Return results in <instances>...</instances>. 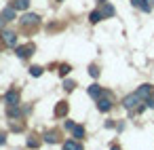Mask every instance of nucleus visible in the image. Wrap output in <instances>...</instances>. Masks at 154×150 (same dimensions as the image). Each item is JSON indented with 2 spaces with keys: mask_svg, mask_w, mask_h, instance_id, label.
<instances>
[{
  "mask_svg": "<svg viewBox=\"0 0 154 150\" xmlns=\"http://www.w3.org/2000/svg\"><path fill=\"white\" fill-rule=\"evenodd\" d=\"M2 42L7 45V47H17V34L13 32V30H2Z\"/></svg>",
  "mask_w": 154,
  "mask_h": 150,
  "instance_id": "obj_1",
  "label": "nucleus"
},
{
  "mask_svg": "<svg viewBox=\"0 0 154 150\" xmlns=\"http://www.w3.org/2000/svg\"><path fill=\"white\" fill-rule=\"evenodd\" d=\"M139 102H141V97H139L137 93H131V95H127V97L122 99V106H125L127 110H135Z\"/></svg>",
  "mask_w": 154,
  "mask_h": 150,
  "instance_id": "obj_2",
  "label": "nucleus"
},
{
  "mask_svg": "<svg viewBox=\"0 0 154 150\" xmlns=\"http://www.w3.org/2000/svg\"><path fill=\"white\" fill-rule=\"evenodd\" d=\"M95 102H97V110H99V112H108V110L112 108V97H110V93L101 95V97L95 99Z\"/></svg>",
  "mask_w": 154,
  "mask_h": 150,
  "instance_id": "obj_3",
  "label": "nucleus"
},
{
  "mask_svg": "<svg viewBox=\"0 0 154 150\" xmlns=\"http://www.w3.org/2000/svg\"><path fill=\"white\" fill-rule=\"evenodd\" d=\"M5 102H7V106H19V91H15V89L7 91Z\"/></svg>",
  "mask_w": 154,
  "mask_h": 150,
  "instance_id": "obj_4",
  "label": "nucleus"
},
{
  "mask_svg": "<svg viewBox=\"0 0 154 150\" xmlns=\"http://www.w3.org/2000/svg\"><path fill=\"white\" fill-rule=\"evenodd\" d=\"M15 53L21 57V59H26V57H30L32 53H34V45H23V47H15Z\"/></svg>",
  "mask_w": 154,
  "mask_h": 150,
  "instance_id": "obj_5",
  "label": "nucleus"
},
{
  "mask_svg": "<svg viewBox=\"0 0 154 150\" xmlns=\"http://www.w3.org/2000/svg\"><path fill=\"white\" fill-rule=\"evenodd\" d=\"M38 23V15L36 13H26L21 17V26H36Z\"/></svg>",
  "mask_w": 154,
  "mask_h": 150,
  "instance_id": "obj_6",
  "label": "nucleus"
},
{
  "mask_svg": "<svg viewBox=\"0 0 154 150\" xmlns=\"http://www.w3.org/2000/svg\"><path fill=\"white\" fill-rule=\"evenodd\" d=\"M89 95H91L93 99H99L101 95H106V91H103L99 85H91V87H89Z\"/></svg>",
  "mask_w": 154,
  "mask_h": 150,
  "instance_id": "obj_7",
  "label": "nucleus"
},
{
  "mask_svg": "<svg viewBox=\"0 0 154 150\" xmlns=\"http://www.w3.org/2000/svg\"><path fill=\"white\" fill-rule=\"evenodd\" d=\"M68 110H70V108H68V102H59V104L55 106V116H57V118H61V116H66V114H68Z\"/></svg>",
  "mask_w": 154,
  "mask_h": 150,
  "instance_id": "obj_8",
  "label": "nucleus"
},
{
  "mask_svg": "<svg viewBox=\"0 0 154 150\" xmlns=\"http://www.w3.org/2000/svg\"><path fill=\"white\" fill-rule=\"evenodd\" d=\"M135 93H137L141 99H148V97H150V93H152V85H141Z\"/></svg>",
  "mask_w": 154,
  "mask_h": 150,
  "instance_id": "obj_9",
  "label": "nucleus"
},
{
  "mask_svg": "<svg viewBox=\"0 0 154 150\" xmlns=\"http://www.w3.org/2000/svg\"><path fill=\"white\" fill-rule=\"evenodd\" d=\"M11 7H15L17 11H28L30 0H11Z\"/></svg>",
  "mask_w": 154,
  "mask_h": 150,
  "instance_id": "obj_10",
  "label": "nucleus"
},
{
  "mask_svg": "<svg viewBox=\"0 0 154 150\" xmlns=\"http://www.w3.org/2000/svg\"><path fill=\"white\" fill-rule=\"evenodd\" d=\"M63 150H82V144H78L76 139H68L63 144Z\"/></svg>",
  "mask_w": 154,
  "mask_h": 150,
  "instance_id": "obj_11",
  "label": "nucleus"
},
{
  "mask_svg": "<svg viewBox=\"0 0 154 150\" xmlns=\"http://www.w3.org/2000/svg\"><path fill=\"white\" fill-rule=\"evenodd\" d=\"M101 13H103V17H112L114 15V7L110 2H101Z\"/></svg>",
  "mask_w": 154,
  "mask_h": 150,
  "instance_id": "obj_12",
  "label": "nucleus"
},
{
  "mask_svg": "<svg viewBox=\"0 0 154 150\" xmlns=\"http://www.w3.org/2000/svg\"><path fill=\"white\" fill-rule=\"evenodd\" d=\"M15 11H17L15 7H7V9L2 11V17H5L7 21H13V19H15Z\"/></svg>",
  "mask_w": 154,
  "mask_h": 150,
  "instance_id": "obj_13",
  "label": "nucleus"
},
{
  "mask_svg": "<svg viewBox=\"0 0 154 150\" xmlns=\"http://www.w3.org/2000/svg\"><path fill=\"white\" fill-rule=\"evenodd\" d=\"M101 19H106V17H103V13H101V11H93V13H91V15H89V21H91V23H99V21H101Z\"/></svg>",
  "mask_w": 154,
  "mask_h": 150,
  "instance_id": "obj_14",
  "label": "nucleus"
},
{
  "mask_svg": "<svg viewBox=\"0 0 154 150\" xmlns=\"http://www.w3.org/2000/svg\"><path fill=\"white\" fill-rule=\"evenodd\" d=\"M72 135H74L76 139H82V137H85V127H82V125H74Z\"/></svg>",
  "mask_w": 154,
  "mask_h": 150,
  "instance_id": "obj_15",
  "label": "nucleus"
},
{
  "mask_svg": "<svg viewBox=\"0 0 154 150\" xmlns=\"http://www.w3.org/2000/svg\"><path fill=\"white\" fill-rule=\"evenodd\" d=\"M7 114H9V118H17L21 112H19L17 106H7Z\"/></svg>",
  "mask_w": 154,
  "mask_h": 150,
  "instance_id": "obj_16",
  "label": "nucleus"
},
{
  "mask_svg": "<svg viewBox=\"0 0 154 150\" xmlns=\"http://www.w3.org/2000/svg\"><path fill=\"white\" fill-rule=\"evenodd\" d=\"M45 142H47V144H55V142H57V133H55V131H47V133H45Z\"/></svg>",
  "mask_w": 154,
  "mask_h": 150,
  "instance_id": "obj_17",
  "label": "nucleus"
},
{
  "mask_svg": "<svg viewBox=\"0 0 154 150\" xmlns=\"http://www.w3.org/2000/svg\"><path fill=\"white\" fill-rule=\"evenodd\" d=\"M30 74L38 78V76H42V68H40V66H32V68H30Z\"/></svg>",
  "mask_w": 154,
  "mask_h": 150,
  "instance_id": "obj_18",
  "label": "nucleus"
},
{
  "mask_svg": "<svg viewBox=\"0 0 154 150\" xmlns=\"http://www.w3.org/2000/svg\"><path fill=\"white\" fill-rule=\"evenodd\" d=\"M74 87H76V83H74V80H70V78H66V80H63V89H66V91H72Z\"/></svg>",
  "mask_w": 154,
  "mask_h": 150,
  "instance_id": "obj_19",
  "label": "nucleus"
},
{
  "mask_svg": "<svg viewBox=\"0 0 154 150\" xmlns=\"http://www.w3.org/2000/svg\"><path fill=\"white\" fill-rule=\"evenodd\" d=\"M70 70H72V68H70L68 64H61V66H59V74H61V76H66V74H70Z\"/></svg>",
  "mask_w": 154,
  "mask_h": 150,
  "instance_id": "obj_20",
  "label": "nucleus"
},
{
  "mask_svg": "<svg viewBox=\"0 0 154 150\" xmlns=\"http://www.w3.org/2000/svg\"><path fill=\"white\" fill-rule=\"evenodd\" d=\"M89 74H91L93 78H97V76H99V68H97L95 64H93V66H89Z\"/></svg>",
  "mask_w": 154,
  "mask_h": 150,
  "instance_id": "obj_21",
  "label": "nucleus"
},
{
  "mask_svg": "<svg viewBox=\"0 0 154 150\" xmlns=\"http://www.w3.org/2000/svg\"><path fill=\"white\" fill-rule=\"evenodd\" d=\"M38 146H40V142H38V139H34V137H30V139H28V148H38Z\"/></svg>",
  "mask_w": 154,
  "mask_h": 150,
  "instance_id": "obj_22",
  "label": "nucleus"
},
{
  "mask_svg": "<svg viewBox=\"0 0 154 150\" xmlns=\"http://www.w3.org/2000/svg\"><path fill=\"white\" fill-rule=\"evenodd\" d=\"M11 129H13V131H21L23 125H21V123H11Z\"/></svg>",
  "mask_w": 154,
  "mask_h": 150,
  "instance_id": "obj_23",
  "label": "nucleus"
},
{
  "mask_svg": "<svg viewBox=\"0 0 154 150\" xmlns=\"http://www.w3.org/2000/svg\"><path fill=\"white\" fill-rule=\"evenodd\" d=\"M66 129L72 131V129H74V123H72V120H66Z\"/></svg>",
  "mask_w": 154,
  "mask_h": 150,
  "instance_id": "obj_24",
  "label": "nucleus"
},
{
  "mask_svg": "<svg viewBox=\"0 0 154 150\" xmlns=\"http://www.w3.org/2000/svg\"><path fill=\"white\" fill-rule=\"evenodd\" d=\"M5 142H7V135H5V133H2V131H0V146H2V144H5Z\"/></svg>",
  "mask_w": 154,
  "mask_h": 150,
  "instance_id": "obj_25",
  "label": "nucleus"
},
{
  "mask_svg": "<svg viewBox=\"0 0 154 150\" xmlns=\"http://www.w3.org/2000/svg\"><path fill=\"white\" fill-rule=\"evenodd\" d=\"M5 21H7V19L2 17V13H0V30H2V28H5Z\"/></svg>",
  "mask_w": 154,
  "mask_h": 150,
  "instance_id": "obj_26",
  "label": "nucleus"
},
{
  "mask_svg": "<svg viewBox=\"0 0 154 150\" xmlns=\"http://www.w3.org/2000/svg\"><path fill=\"white\" fill-rule=\"evenodd\" d=\"M112 150H120V148H118V146H112Z\"/></svg>",
  "mask_w": 154,
  "mask_h": 150,
  "instance_id": "obj_27",
  "label": "nucleus"
},
{
  "mask_svg": "<svg viewBox=\"0 0 154 150\" xmlns=\"http://www.w3.org/2000/svg\"><path fill=\"white\" fill-rule=\"evenodd\" d=\"M57 2H63V0H57Z\"/></svg>",
  "mask_w": 154,
  "mask_h": 150,
  "instance_id": "obj_28",
  "label": "nucleus"
}]
</instances>
